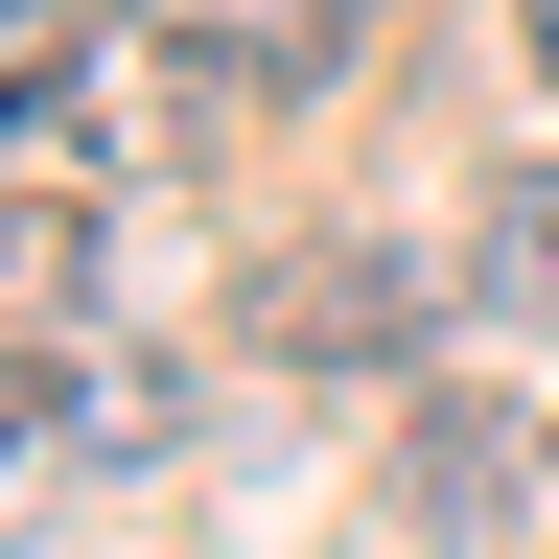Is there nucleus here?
<instances>
[{
    "label": "nucleus",
    "instance_id": "obj_1",
    "mask_svg": "<svg viewBox=\"0 0 559 559\" xmlns=\"http://www.w3.org/2000/svg\"><path fill=\"white\" fill-rule=\"evenodd\" d=\"M164 70H187V94H234V117H280V94H326V70H349V0H164Z\"/></svg>",
    "mask_w": 559,
    "mask_h": 559
},
{
    "label": "nucleus",
    "instance_id": "obj_2",
    "mask_svg": "<svg viewBox=\"0 0 559 559\" xmlns=\"http://www.w3.org/2000/svg\"><path fill=\"white\" fill-rule=\"evenodd\" d=\"M280 349H304V373H396V349H419V280L396 257H304V280H280Z\"/></svg>",
    "mask_w": 559,
    "mask_h": 559
},
{
    "label": "nucleus",
    "instance_id": "obj_3",
    "mask_svg": "<svg viewBox=\"0 0 559 559\" xmlns=\"http://www.w3.org/2000/svg\"><path fill=\"white\" fill-rule=\"evenodd\" d=\"M396 489H419V536H489V513H513V419H466V396H443Z\"/></svg>",
    "mask_w": 559,
    "mask_h": 559
},
{
    "label": "nucleus",
    "instance_id": "obj_4",
    "mask_svg": "<svg viewBox=\"0 0 559 559\" xmlns=\"http://www.w3.org/2000/svg\"><path fill=\"white\" fill-rule=\"evenodd\" d=\"M466 280H489V304H536V326H559V164H513V187H489V257H466Z\"/></svg>",
    "mask_w": 559,
    "mask_h": 559
},
{
    "label": "nucleus",
    "instance_id": "obj_5",
    "mask_svg": "<svg viewBox=\"0 0 559 559\" xmlns=\"http://www.w3.org/2000/svg\"><path fill=\"white\" fill-rule=\"evenodd\" d=\"M513 47H536V94H559V0H513Z\"/></svg>",
    "mask_w": 559,
    "mask_h": 559
}]
</instances>
